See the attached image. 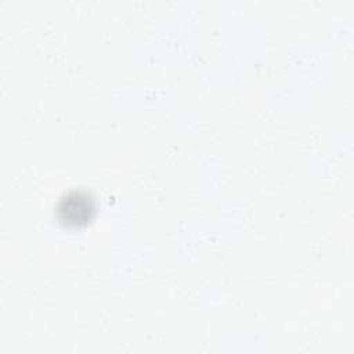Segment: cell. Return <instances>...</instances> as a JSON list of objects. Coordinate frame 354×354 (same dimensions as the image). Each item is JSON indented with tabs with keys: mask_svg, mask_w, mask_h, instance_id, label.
Masks as SVG:
<instances>
[{
	"mask_svg": "<svg viewBox=\"0 0 354 354\" xmlns=\"http://www.w3.org/2000/svg\"><path fill=\"white\" fill-rule=\"evenodd\" d=\"M93 206L88 198L82 196L79 194L69 195L61 202L59 212L64 214V220L68 223H83L90 218V213Z\"/></svg>",
	"mask_w": 354,
	"mask_h": 354,
	"instance_id": "1",
	"label": "cell"
}]
</instances>
